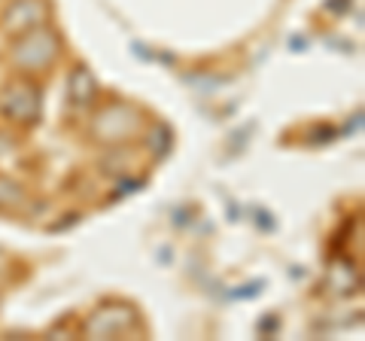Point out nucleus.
<instances>
[{
	"label": "nucleus",
	"mask_w": 365,
	"mask_h": 341,
	"mask_svg": "<svg viewBox=\"0 0 365 341\" xmlns=\"http://www.w3.org/2000/svg\"><path fill=\"white\" fill-rule=\"evenodd\" d=\"M58 55H61V37L52 28L40 25L19 34L13 46V64L21 67V71H46V67L55 64Z\"/></svg>",
	"instance_id": "obj_1"
},
{
	"label": "nucleus",
	"mask_w": 365,
	"mask_h": 341,
	"mask_svg": "<svg viewBox=\"0 0 365 341\" xmlns=\"http://www.w3.org/2000/svg\"><path fill=\"white\" fill-rule=\"evenodd\" d=\"M140 128V116L137 110L128 107V104H113V107H104L95 116V125H91V134L101 141V143H122L137 134Z\"/></svg>",
	"instance_id": "obj_3"
},
{
	"label": "nucleus",
	"mask_w": 365,
	"mask_h": 341,
	"mask_svg": "<svg viewBox=\"0 0 365 341\" xmlns=\"http://www.w3.org/2000/svg\"><path fill=\"white\" fill-rule=\"evenodd\" d=\"M95 92H98L95 76H91L86 67H76V71L71 73V79H67V98H71V104L86 107V104L95 101Z\"/></svg>",
	"instance_id": "obj_6"
},
{
	"label": "nucleus",
	"mask_w": 365,
	"mask_h": 341,
	"mask_svg": "<svg viewBox=\"0 0 365 341\" xmlns=\"http://www.w3.org/2000/svg\"><path fill=\"white\" fill-rule=\"evenodd\" d=\"M49 21V4L46 0H13L6 9V31L25 34L31 28H40Z\"/></svg>",
	"instance_id": "obj_5"
},
{
	"label": "nucleus",
	"mask_w": 365,
	"mask_h": 341,
	"mask_svg": "<svg viewBox=\"0 0 365 341\" xmlns=\"http://www.w3.org/2000/svg\"><path fill=\"white\" fill-rule=\"evenodd\" d=\"M21 201H25L21 186H16L13 180H6V177H0V210H16V208H21Z\"/></svg>",
	"instance_id": "obj_7"
},
{
	"label": "nucleus",
	"mask_w": 365,
	"mask_h": 341,
	"mask_svg": "<svg viewBox=\"0 0 365 341\" xmlns=\"http://www.w3.org/2000/svg\"><path fill=\"white\" fill-rule=\"evenodd\" d=\"M137 323V311L125 302H113L98 308L95 314L86 320V335L88 338H119L128 335Z\"/></svg>",
	"instance_id": "obj_4"
},
{
	"label": "nucleus",
	"mask_w": 365,
	"mask_h": 341,
	"mask_svg": "<svg viewBox=\"0 0 365 341\" xmlns=\"http://www.w3.org/2000/svg\"><path fill=\"white\" fill-rule=\"evenodd\" d=\"M40 110H43V95L31 79H16L0 95V113L16 125H34L40 119Z\"/></svg>",
	"instance_id": "obj_2"
}]
</instances>
